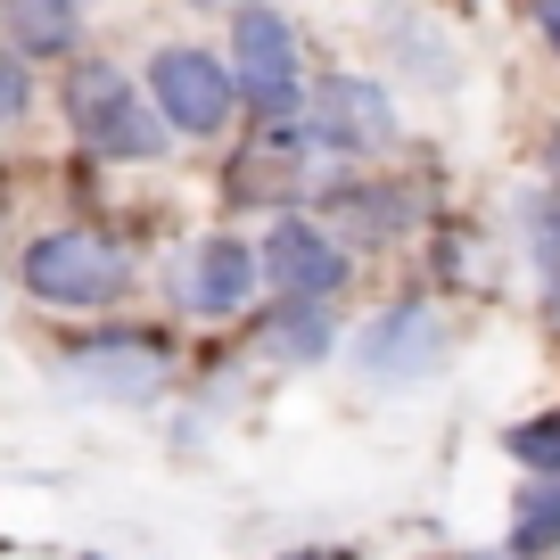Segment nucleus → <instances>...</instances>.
<instances>
[{
    "mask_svg": "<svg viewBox=\"0 0 560 560\" xmlns=\"http://www.w3.org/2000/svg\"><path fill=\"white\" fill-rule=\"evenodd\" d=\"M536 34H544V50L560 58V18H536Z\"/></svg>",
    "mask_w": 560,
    "mask_h": 560,
    "instance_id": "nucleus-19",
    "label": "nucleus"
},
{
    "mask_svg": "<svg viewBox=\"0 0 560 560\" xmlns=\"http://www.w3.org/2000/svg\"><path fill=\"white\" fill-rule=\"evenodd\" d=\"M91 34V0H0V42L25 58H74Z\"/></svg>",
    "mask_w": 560,
    "mask_h": 560,
    "instance_id": "nucleus-13",
    "label": "nucleus"
},
{
    "mask_svg": "<svg viewBox=\"0 0 560 560\" xmlns=\"http://www.w3.org/2000/svg\"><path fill=\"white\" fill-rule=\"evenodd\" d=\"M503 552H511V560H552V552H560V470H552V478H520Z\"/></svg>",
    "mask_w": 560,
    "mask_h": 560,
    "instance_id": "nucleus-14",
    "label": "nucleus"
},
{
    "mask_svg": "<svg viewBox=\"0 0 560 560\" xmlns=\"http://www.w3.org/2000/svg\"><path fill=\"white\" fill-rule=\"evenodd\" d=\"M503 454L520 462V478H552L560 470V404H552V412L511 420V429H503Z\"/></svg>",
    "mask_w": 560,
    "mask_h": 560,
    "instance_id": "nucleus-16",
    "label": "nucleus"
},
{
    "mask_svg": "<svg viewBox=\"0 0 560 560\" xmlns=\"http://www.w3.org/2000/svg\"><path fill=\"white\" fill-rule=\"evenodd\" d=\"M256 264H264V289L272 298H347V280H354V247L338 240L322 214H298V207H280L272 223H264L256 240Z\"/></svg>",
    "mask_w": 560,
    "mask_h": 560,
    "instance_id": "nucleus-7",
    "label": "nucleus"
},
{
    "mask_svg": "<svg viewBox=\"0 0 560 560\" xmlns=\"http://www.w3.org/2000/svg\"><path fill=\"white\" fill-rule=\"evenodd\" d=\"M527 9H536V18H560V0H527Z\"/></svg>",
    "mask_w": 560,
    "mask_h": 560,
    "instance_id": "nucleus-22",
    "label": "nucleus"
},
{
    "mask_svg": "<svg viewBox=\"0 0 560 560\" xmlns=\"http://www.w3.org/2000/svg\"><path fill=\"white\" fill-rule=\"evenodd\" d=\"M289 560H354L347 544H305V552H289Z\"/></svg>",
    "mask_w": 560,
    "mask_h": 560,
    "instance_id": "nucleus-18",
    "label": "nucleus"
},
{
    "mask_svg": "<svg viewBox=\"0 0 560 560\" xmlns=\"http://www.w3.org/2000/svg\"><path fill=\"white\" fill-rule=\"evenodd\" d=\"M58 380L100 404H158L174 387V347L158 330H91L58 354Z\"/></svg>",
    "mask_w": 560,
    "mask_h": 560,
    "instance_id": "nucleus-5",
    "label": "nucleus"
},
{
    "mask_svg": "<svg viewBox=\"0 0 560 560\" xmlns=\"http://www.w3.org/2000/svg\"><path fill=\"white\" fill-rule=\"evenodd\" d=\"M527 264H536V289H544V314L560 322V190H527Z\"/></svg>",
    "mask_w": 560,
    "mask_h": 560,
    "instance_id": "nucleus-15",
    "label": "nucleus"
},
{
    "mask_svg": "<svg viewBox=\"0 0 560 560\" xmlns=\"http://www.w3.org/2000/svg\"><path fill=\"white\" fill-rule=\"evenodd\" d=\"M256 280H264L256 247H247L240 231H207V240L174 264V305L190 322H231V314H247Z\"/></svg>",
    "mask_w": 560,
    "mask_h": 560,
    "instance_id": "nucleus-9",
    "label": "nucleus"
},
{
    "mask_svg": "<svg viewBox=\"0 0 560 560\" xmlns=\"http://www.w3.org/2000/svg\"><path fill=\"white\" fill-rule=\"evenodd\" d=\"M445 354H454V330H445V305H429V298H396L387 314H371L363 338H354L363 387H387V396L429 387L445 371Z\"/></svg>",
    "mask_w": 560,
    "mask_h": 560,
    "instance_id": "nucleus-6",
    "label": "nucleus"
},
{
    "mask_svg": "<svg viewBox=\"0 0 560 560\" xmlns=\"http://www.w3.org/2000/svg\"><path fill=\"white\" fill-rule=\"evenodd\" d=\"M338 347V305L330 298H272L256 314V354L272 371H322Z\"/></svg>",
    "mask_w": 560,
    "mask_h": 560,
    "instance_id": "nucleus-12",
    "label": "nucleus"
},
{
    "mask_svg": "<svg viewBox=\"0 0 560 560\" xmlns=\"http://www.w3.org/2000/svg\"><path fill=\"white\" fill-rule=\"evenodd\" d=\"M18 280H25V298L50 305V314H107L132 289V247L91 231V223H50L25 240Z\"/></svg>",
    "mask_w": 560,
    "mask_h": 560,
    "instance_id": "nucleus-2",
    "label": "nucleus"
},
{
    "mask_svg": "<svg viewBox=\"0 0 560 560\" xmlns=\"http://www.w3.org/2000/svg\"><path fill=\"white\" fill-rule=\"evenodd\" d=\"M149 100L165 107V124H174V140H223L231 116H240V74H231V58L198 50V42H165L158 58H149Z\"/></svg>",
    "mask_w": 560,
    "mask_h": 560,
    "instance_id": "nucleus-4",
    "label": "nucleus"
},
{
    "mask_svg": "<svg viewBox=\"0 0 560 560\" xmlns=\"http://www.w3.org/2000/svg\"><path fill=\"white\" fill-rule=\"evenodd\" d=\"M190 9H214V0H190Z\"/></svg>",
    "mask_w": 560,
    "mask_h": 560,
    "instance_id": "nucleus-23",
    "label": "nucleus"
},
{
    "mask_svg": "<svg viewBox=\"0 0 560 560\" xmlns=\"http://www.w3.org/2000/svg\"><path fill=\"white\" fill-rule=\"evenodd\" d=\"M83 560H107V552H83Z\"/></svg>",
    "mask_w": 560,
    "mask_h": 560,
    "instance_id": "nucleus-24",
    "label": "nucleus"
},
{
    "mask_svg": "<svg viewBox=\"0 0 560 560\" xmlns=\"http://www.w3.org/2000/svg\"><path fill=\"white\" fill-rule=\"evenodd\" d=\"M58 107H67V132L107 165H158L165 149H174L165 107L149 100V83L124 74L116 58H74L67 83H58Z\"/></svg>",
    "mask_w": 560,
    "mask_h": 560,
    "instance_id": "nucleus-1",
    "label": "nucleus"
},
{
    "mask_svg": "<svg viewBox=\"0 0 560 560\" xmlns=\"http://www.w3.org/2000/svg\"><path fill=\"white\" fill-rule=\"evenodd\" d=\"M314 132L305 124H256V132L240 140V158H231L223 190L240 198V207H289V198H305V182H314Z\"/></svg>",
    "mask_w": 560,
    "mask_h": 560,
    "instance_id": "nucleus-10",
    "label": "nucleus"
},
{
    "mask_svg": "<svg viewBox=\"0 0 560 560\" xmlns=\"http://www.w3.org/2000/svg\"><path fill=\"white\" fill-rule=\"evenodd\" d=\"M231 74H240V100L256 124H305V50H298V25L280 18L272 0H240L231 9Z\"/></svg>",
    "mask_w": 560,
    "mask_h": 560,
    "instance_id": "nucleus-3",
    "label": "nucleus"
},
{
    "mask_svg": "<svg viewBox=\"0 0 560 560\" xmlns=\"http://www.w3.org/2000/svg\"><path fill=\"white\" fill-rule=\"evenodd\" d=\"M322 223L347 247H387V240H404V231L420 223V198L404 190V182H387V174H363V182H338V190L322 198Z\"/></svg>",
    "mask_w": 560,
    "mask_h": 560,
    "instance_id": "nucleus-11",
    "label": "nucleus"
},
{
    "mask_svg": "<svg viewBox=\"0 0 560 560\" xmlns=\"http://www.w3.org/2000/svg\"><path fill=\"white\" fill-rule=\"evenodd\" d=\"M305 132H314L322 158H387L396 149V100H387V83H371V74H322L314 100H305Z\"/></svg>",
    "mask_w": 560,
    "mask_h": 560,
    "instance_id": "nucleus-8",
    "label": "nucleus"
},
{
    "mask_svg": "<svg viewBox=\"0 0 560 560\" xmlns=\"http://www.w3.org/2000/svg\"><path fill=\"white\" fill-rule=\"evenodd\" d=\"M25 107H34V58L18 42H0V140L25 124Z\"/></svg>",
    "mask_w": 560,
    "mask_h": 560,
    "instance_id": "nucleus-17",
    "label": "nucleus"
},
{
    "mask_svg": "<svg viewBox=\"0 0 560 560\" xmlns=\"http://www.w3.org/2000/svg\"><path fill=\"white\" fill-rule=\"evenodd\" d=\"M445 560H511V552H445Z\"/></svg>",
    "mask_w": 560,
    "mask_h": 560,
    "instance_id": "nucleus-21",
    "label": "nucleus"
},
{
    "mask_svg": "<svg viewBox=\"0 0 560 560\" xmlns=\"http://www.w3.org/2000/svg\"><path fill=\"white\" fill-rule=\"evenodd\" d=\"M544 174H552V190H560V132H552V149H544Z\"/></svg>",
    "mask_w": 560,
    "mask_h": 560,
    "instance_id": "nucleus-20",
    "label": "nucleus"
}]
</instances>
